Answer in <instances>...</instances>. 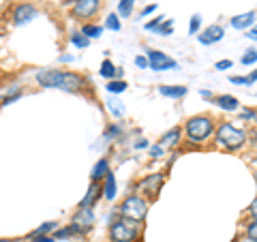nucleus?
<instances>
[{"label": "nucleus", "instance_id": "nucleus-1", "mask_svg": "<svg viewBox=\"0 0 257 242\" xmlns=\"http://www.w3.org/2000/svg\"><path fill=\"white\" fill-rule=\"evenodd\" d=\"M37 82L43 88H60V90L67 92H77L86 86V79L77 73H71V71H39L37 73Z\"/></svg>", "mask_w": 257, "mask_h": 242}, {"label": "nucleus", "instance_id": "nucleus-2", "mask_svg": "<svg viewBox=\"0 0 257 242\" xmlns=\"http://www.w3.org/2000/svg\"><path fill=\"white\" fill-rule=\"evenodd\" d=\"M214 140H216V146H221L223 150L238 152L240 148H244L248 135H246L244 129H238L231 123H221L214 131Z\"/></svg>", "mask_w": 257, "mask_h": 242}, {"label": "nucleus", "instance_id": "nucleus-3", "mask_svg": "<svg viewBox=\"0 0 257 242\" xmlns=\"http://www.w3.org/2000/svg\"><path fill=\"white\" fill-rule=\"evenodd\" d=\"M214 133V120L210 116H193L187 120V125H184V135H187V142L191 144H204L208 137Z\"/></svg>", "mask_w": 257, "mask_h": 242}, {"label": "nucleus", "instance_id": "nucleus-4", "mask_svg": "<svg viewBox=\"0 0 257 242\" xmlns=\"http://www.w3.org/2000/svg\"><path fill=\"white\" fill-rule=\"evenodd\" d=\"M140 236V223H135L131 219L120 216L109 225V238L111 242H135Z\"/></svg>", "mask_w": 257, "mask_h": 242}, {"label": "nucleus", "instance_id": "nucleus-5", "mask_svg": "<svg viewBox=\"0 0 257 242\" xmlns=\"http://www.w3.org/2000/svg\"><path fill=\"white\" fill-rule=\"evenodd\" d=\"M146 214H148V201L140 195H128L120 204V216H124V219L142 223V221H146Z\"/></svg>", "mask_w": 257, "mask_h": 242}, {"label": "nucleus", "instance_id": "nucleus-6", "mask_svg": "<svg viewBox=\"0 0 257 242\" xmlns=\"http://www.w3.org/2000/svg\"><path fill=\"white\" fill-rule=\"evenodd\" d=\"M163 182H165V174H150L135 184V191H142V193H146L150 199H155L159 195L161 187H163Z\"/></svg>", "mask_w": 257, "mask_h": 242}, {"label": "nucleus", "instance_id": "nucleus-7", "mask_svg": "<svg viewBox=\"0 0 257 242\" xmlns=\"http://www.w3.org/2000/svg\"><path fill=\"white\" fill-rule=\"evenodd\" d=\"M73 229L75 233H79V236H84V233H88L92 227H94V210L92 208H79L77 214L73 216Z\"/></svg>", "mask_w": 257, "mask_h": 242}, {"label": "nucleus", "instance_id": "nucleus-8", "mask_svg": "<svg viewBox=\"0 0 257 242\" xmlns=\"http://www.w3.org/2000/svg\"><path fill=\"white\" fill-rule=\"evenodd\" d=\"M148 60H150V69L152 71H167V69H176L178 67V62H176L174 58H170L167 54L159 52V50H148Z\"/></svg>", "mask_w": 257, "mask_h": 242}, {"label": "nucleus", "instance_id": "nucleus-9", "mask_svg": "<svg viewBox=\"0 0 257 242\" xmlns=\"http://www.w3.org/2000/svg\"><path fill=\"white\" fill-rule=\"evenodd\" d=\"M101 9V0H75L73 5V15L79 20H88L96 15V11Z\"/></svg>", "mask_w": 257, "mask_h": 242}, {"label": "nucleus", "instance_id": "nucleus-10", "mask_svg": "<svg viewBox=\"0 0 257 242\" xmlns=\"http://www.w3.org/2000/svg\"><path fill=\"white\" fill-rule=\"evenodd\" d=\"M37 7L30 5V3H22L13 9V24L15 26H24V24H28L37 18Z\"/></svg>", "mask_w": 257, "mask_h": 242}, {"label": "nucleus", "instance_id": "nucleus-11", "mask_svg": "<svg viewBox=\"0 0 257 242\" xmlns=\"http://www.w3.org/2000/svg\"><path fill=\"white\" fill-rule=\"evenodd\" d=\"M223 37H225L223 26H219V24H212V26H208L206 30L199 32V35H197V41L202 43V45H212V43H219Z\"/></svg>", "mask_w": 257, "mask_h": 242}, {"label": "nucleus", "instance_id": "nucleus-12", "mask_svg": "<svg viewBox=\"0 0 257 242\" xmlns=\"http://www.w3.org/2000/svg\"><path fill=\"white\" fill-rule=\"evenodd\" d=\"M182 129L180 127H174V129H170L167 133H163L161 135V140H159V146H163L165 150H174V148H178V144H180V140H182Z\"/></svg>", "mask_w": 257, "mask_h": 242}, {"label": "nucleus", "instance_id": "nucleus-13", "mask_svg": "<svg viewBox=\"0 0 257 242\" xmlns=\"http://www.w3.org/2000/svg\"><path fill=\"white\" fill-rule=\"evenodd\" d=\"M255 11H246V13H240V15H234V18L229 20L231 28L236 30H251L255 26Z\"/></svg>", "mask_w": 257, "mask_h": 242}, {"label": "nucleus", "instance_id": "nucleus-14", "mask_svg": "<svg viewBox=\"0 0 257 242\" xmlns=\"http://www.w3.org/2000/svg\"><path fill=\"white\" fill-rule=\"evenodd\" d=\"M214 105H219L225 111H236L240 107V101L231 94H219V96H214Z\"/></svg>", "mask_w": 257, "mask_h": 242}, {"label": "nucleus", "instance_id": "nucleus-15", "mask_svg": "<svg viewBox=\"0 0 257 242\" xmlns=\"http://www.w3.org/2000/svg\"><path fill=\"white\" fill-rule=\"evenodd\" d=\"M101 187H99V182H92L90 184V189H88V193H86V197L82 199V204H79V208H94V204H96V199L101 197Z\"/></svg>", "mask_w": 257, "mask_h": 242}, {"label": "nucleus", "instance_id": "nucleus-16", "mask_svg": "<svg viewBox=\"0 0 257 242\" xmlns=\"http://www.w3.org/2000/svg\"><path fill=\"white\" fill-rule=\"evenodd\" d=\"M189 92L187 86H159V94L167 96V99H182Z\"/></svg>", "mask_w": 257, "mask_h": 242}, {"label": "nucleus", "instance_id": "nucleus-17", "mask_svg": "<svg viewBox=\"0 0 257 242\" xmlns=\"http://www.w3.org/2000/svg\"><path fill=\"white\" fill-rule=\"evenodd\" d=\"M107 174H109V163H107V159H99V161H96V165L92 167L90 178H92V182H101Z\"/></svg>", "mask_w": 257, "mask_h": 242}, {"label": "nucleus", "instance_id": "nucleus-18", "mask_svg": "<svg viewBox=\"0 0 257 242\" xmlns=\"http://www.w3.org/2000/svg\"><path fill=\"white\" fill-rule=\"evenodd\" d=\"M99 73H101L103 77H105V79H109V82H111V79H116V77H118V69H116V64L111 62V60H103Z\"/></svg>", "mask_w": 257, "mask_h": 242}, {"label": "nucleus", "instance_id": "nucleus-19", "mask_svg": "<svg viewBox=\"0 0 257 242\" xmlns=\"http://www.w3.org/2000/svg\"><path fill=\"white\" fill-rule=\"evenodd\" d=\"M103 195H105L107 199H114V197H116V176L111 174V172L105 176V187H103Z\"/></svg>", "mask_w": 257, "mask_h": 242}, {"label": "nucleus", "instance_id": "nucleus-20", "mask_svg": "<svg viewBox=\"0 0 257 242\" xmlns=\"http://www.w3.org/2000/svg\"><path fill=\"white\" fill-rule=\"evenodd\" d=\"M126 82L124 79H111V82L107 84V92L109 94H120V92H124L126 90Z\"/></svg>", "mask_w": 257, "mask_h": 242}, {"label": "nucleus", "instance_id": "nucleus-21", "mask_svg": "<svg viewBox=\"0 0 257 242\" xmlns=\"http://www.w3.org/2000/svg\"><path fill=\"white\" fill-rule=\"evenodd\" d=\"M101 32H103V28L96 26V24H86V26L82 28V35L88 37V39H99Z\"/></svg>", "mask_w": 257, "mask_h": 242}, {"label": "nucleus", "instance_id": "nucleus-22", "mask_svg": "<svg viewBox=\"0 0 257 242\" xmlns=\"http://www.w3.org/2000/svg\"><path fill=\"white\" fill-rule=\"evenodd\" d=\"M133 3L135 0H120L118 3V15L120 18H128L133 13Z\"/></svg>", "mask_w": 257, "mask_h": 242}, {"label": "nucleus", "instance_id": "nucleus-23", "mask_svg": "<svg viewBox=\"0 0 257 242\" xmlns=\"http://www.w3.org/2000/svg\"><path fill=\"white\" fill-rule=\"evenodd\" d=\"M71 43H73V45L77 47V50H86V47L90 45V39H88V37H84L82 32H75V35L71 37Z\"/></svg>", "mask_w": 257, "mask_h": 242}, {"label": "nucleus", "instance_id": "nucleus-24", "mask_svg": "<svg viewBox=\"0 0 257 242\" xmlns=\"http://www.w3.org/2000/svg\"><path fill=\"white\" fill-rule=\"evenodd\" d=\"M56 225H58V223L47 221V223H43V225H41V227H37L35 231L30 233V236H47V233H50V231H56Z\"/></svg>", "mask_w": 257, "mask_h": 242}, {"label": "nucleus", "instance_id": "nucleus-25", "mask_svg": "<svg viewBox=\"0 0 257 242\" xmlns=\"http://www.w3.org/2000/svg\"><path fill=\"white\" fill-rule=\"evenodd\" d=\"M244 236H246V240L257 242V219H251V221L246 223V227H244Z\"/></svg>", "mask_w": 257, "mask_h": 242}, {"label": "nucleus", "instance_id": "nucleus-26", "mask_svg": "<svg viewBox=\"0 0 257 242\" xmlns=\"http://www.w3.org/2000/svg\"><path fill=\"white\" fill-rule=\"evenodd\" d=\"M107 109H109L116 118L124 116V107H122V103H120L118 99H109V101H107Z\"/></svg>", "mask_w": 257, "mask_h": 242}, {"label": "nucleus", "instance_id": "nucleus-27", "mask_svg": "<svg viewBox=\"0 0 257 242\" xmlns=\"http://www.w3.org/2000/svg\"><path fill=\"white\" fill-rule=\"evenodd\" d=\"M199 28H202V15L195 13V15L191 18V22H189V35H191V37H195Z\"/></svg>", "mask_w": 257, "mask_h": 242}, {"label": "nucleus", "instance_id": "nucleus-28", "mask_svg": "<svg viewBox=\"0 0 257 242\" xmlns=\"http://www.w3.org/2000/svg\"><path fill=\"white\" fill-rule=\"evenodd\" d=\"M155 32H159V35H163V37H170L172 32H174V20H165Z\"/></svg>", "mask_w": 257, "mask_h": 242}, {"label": "nucleus", "instance_id": "nucleus-29", "mask_svg": "<svg viewBox=\"0 0 257 242\" xmlns=\"http://www.w3.org/2000/svg\"><path fill=\"white\" fill-rule=\"evenodd\" d=\"M240 62H242L244 67H251V64H255L257 62V50H253V47H251L248 52H244V56L240 58Z\"/></svg>", "mask_w": 257, "mask_h": 242}, {"label": "nucleus", "instance_id": "nucleus-30", "mask_svg": "<svg viewBox=\"0 0 257 242\" xmlns=\"http://www.w3.org/2000/svg\"><path fill=\"white\" fill-rule=\"evenodd\" d=\"M105 28L114 30V32L120 30V20H118V15H116V13H109L107 18H105Z\"/></svg>", "mask_w": 257, "mask_h": 242}, {"label": "nucleus", "instance_id": "nucleus-31", "mask_svg": "<svg viewBox=\"0 0 257 242\" xmlns=\"http://www.w3.org/2000/svg\"><path fill=\"white\" fill-rule=\"evenodd\" d=\"M71 236H75L73 225H69V227H62V229H56V231H54V238H71Z\"/></svg>", "mask_w": 257, "mask_h": 242}, {"label": "nucleus", "instance_id": "nucleus-32", "mask_svg": "<svg viewBox=\"0 0 257 242\" xmlns=\"http://www.w3.org/2000/svg\"><path fill=\"white\" fill-rule=\"evenodd\" d=\"M135 67L138 69H150V60H148V56H135Z\"/></svg>", "mask_w": 257, "mask_h": 242}, {"label": "nucleus", "instance_id": "nucleus-33", "mask_svg": "<svg viewBox=\"0 0 257 242\" xmlns=\"http://www.w3.org/2000/svg\"><path fill=\"white\" fill-rule=\"evenodd\" d=\"M229 82L236 84V86H251L248 77H242V75H229Z\"/></svg>", "mask_w": 257, "mask_h": 242}, {"label": "nucleus", "instance_id": "nucleus-34", "mask_svg": "<svg viewBox=\"0 0 257 242\" xmlns=\"http://www.w3.org/2000/svg\"><path fill=\"white\" fill-rule=\"evenodd\" d=\"M231 67H234V62L227 60V58H225V60H219V62L214 64V69H216V71H227V69H231Z\"/></svg>", "mask_w": 257, "mask_h": 242}, {"label": "nucleus", "instance_id": "nucleus-35", "mask_svg": "<svg viewBox=\"0 0 257 242\" xmlns=\"http://www.w3.org/2000/svg\"><path fill=\"white\" fill-rule=\"evenodd\" d=\"M163 155H165V148H163V146H159V144L150 148V157H152V159H161Z\"/></svg>", "mask_w": 257, "mask_h": 242}, {"label": "nucleus", "instance_id": "nucleus-36", "mask_svg": "<svg viewBox=\"0 0 257 242\" xmlns=\"http://www.w3.org/2000/svg\"><path fill=\"white\" fill-rule=\"evenodd\" d=\"M240 118H242V120H255L257 118V111L255 109H242V111H240Z\"/></svg>", "mask_w": 257, "mask_h": 242}, {"label": "nucleus", "instance_id": "nucleus-37", "mask_svg": "<svg viewBox=\"0 0 257 242\" xmlns=\"http://www.w3.org/2000/svg\"><path fill=\"white\" fill-rule=\"evenodd\" d=\"M163 22H165V18H155L152 22H148V24H146V30H157Z\"/></svg>", "mask_w": 257, "mask_h": 242}, {"label": "nucleus", "instance_id": "nucleus-38", "mask_svg": "<svg viewBox=\"0 0 257 242\" xmlns=\"http://www.w3.org/2000/svg\"><path fill=\"white\" fill-rule=\"evenodd\" d=\"M118 135H120V127L114 125V127H109L105 131V140H109V137H118Z\"/></svg>", "mask_w": 257, "mask_h": 242}, {"label": "nucleus", "instance_id": "nucleus-39", "mask_svg": "<svg viewBox=\"0 0 257 242\" xmlns=\"http://www.w3.org/2000/svg\"><path fill=\"white\" fill-rule=\"evenodd\" d=\"M248 216H251V219H257V197L251 201V206H248Z\"/></svg>", "mask_w": 257, "mask_h": 242}, {"label": "nucleus", "instance_id": "nucleus-40", "mask_svg": "<svg viewBox=\"0 0 257 242\" xmlns=\"http://www.w3.org/2000/svg\"><path fill=\"white\" fill-rule=\"evenodd\" d=\"M157 11V5H148V7H144L142 9V13H140V18H146V15H150V13H155Z\"/></svg>", "mask_w": 257, "mask_h": 242}, {"label": "nucleus", "instance_id": "nucleus-41", "mask_svg": "<svg viewBox=\"0 0 257 242\" xmlns=\"http://www.w3.org/2000/svg\"><path fill=\"white\" fill-rule=\"evenodd\" d=\"M30 242H54L50 236H30Z\"/></svg>", "mask_w": 257, "mask_h": 242}, {"label": "nucleus", "instance_id": "nucleus-42", "mask_svg": "<svg viewBox=\"0 0 257 242\" xmlns=\"http://www.w3.org/2000/svg\"><path fill=\"white\" fill-rule=\"evenodd\" d=\"M246 39H251V41H257V24L246 32Z\"/></svg>", "mask_w": 257, "mask_h": 242}, {"label": "nucleus", "instance_id": "nucleus-43", "mask_svg": "<svg viewBox=\"0 0 257 242\" xmlns=\"http://www.w3.org/2000/svg\"><path fill=\"white\" fill-rule=\"evenodd\" d=\"M148 146H150L148 140H140L138 144H135V148H138V150H142V148H148Z\"/></svg>", "mask_w": 257, "mask_h": 242}, {"label": "nucleus", "instance_id": "nucleus-44", "mask_svg": "<svg viewBox=\"0 0 257 242\" xmlns=\"http://www.w3.org/2000/svg\"><path fill=\"white\" fill-rule=\"evenodd\" d=\"M246 77H248V82H251V84H257V69L253 71L251 75H246Z\"/></svg>", "mask_w": 257, "mask_h": 242}, {"label": "nucleus", "instance_id": "nucleus-45", "mask_svg": "<svg viewBox=\"0 0 257 242\" xmlns=\"http://www.w3.org/2000/svg\"><path fill=\"white\" fill-rule=\"evenodd\" d=\"M199 94H202V96H204V99H214V96H212V90H202V92H199Z\"/></svg>", "mask_w": 257, "mask_h": 242}, {"label": "nucleus", "instance_id": "nucleus-46", "mask_svg": "<svg viewBox=\"0 0 257 242\" xmlns=\"http://www.w3.org/2000/svg\"><path fill=\"white\" fill-rule=\"evenodd\" d=\"M60 60L62 62H71V60H73V56H69V54L67 56H60Z\"/></svg>", "mask_w": 257, "mask_h": 242}, {"label": "nucleus", "instance_id": "nucleus-47", "mask_svg": "<svg viewBox=\"0 0 257 242\" xmlns=\"http://www.w3.org/2000/svg\"><path fill=\"white\" fill-rule=\"evenodd\" d=\"M0 242H20V240H9V238H0Z\"/></svg>", "mask_w": 257, "mask_h": 242}, {"label": "nucleus", "instance_id": "nucleus-48", "mask_svg": "<svg viewBox=\"0 0 257 242\" xmlns=\"http://www.w3.org/2000/svg\"><path fill=\"white\" fill-rule=\"evenodd\" d=\"M255 167H257V152H255Z\"/></svg>", "mask_w": 257, "mask_h": 242}]
</instances>
